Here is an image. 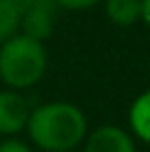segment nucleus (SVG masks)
<instances>
[{
	"label": "nucleus",
	"instance_id": "1",
	"mask_svg": "<svg viewBox=\"0 0 150 152\" xmlns=\"http://www.w3.org/2000/svg\"><path fill=\"white\" fill-rule=\"evenodd\" d=\"M24 130L40 152H64L84 143L89 134V119L80 106L58 99L31 108Z\"/></svg>",
	"mask_w": 150,
	"mask_h": 152
},
{
	"label": "nucleus",
	"instance_id": "2",
	"mask_svg": "<svg viewBox=\"0 0 150 152\" xmlns=\"http://www.w3.org/2000/svg\"><path fill=\"white\" fill-rule=\"evenodd\" d=\"M49 66L44 42L13 33L0 44V82L13 91H27L44 77Z\"/></svg>",
	"mask_w": 150,
	"mask_h": 152
},
{
	"label": "nucleus",
	"instance_id": "3",
	"mask_svg": "<svg viewBox=\"0 0 150 152\" xmlns=\"http://www.w3.org/2000/svg\"><path fill=\"white\" fill-rule=\"evenodd\" d=\"M31 108L22 91L2 88L0 91V137H15L27 128Z\"/></svg>",
	"mask_w": 150,
	"mask_h": 152
},
{
	"label": "nucleus",
	"instance_id": "4",
	"mask_svg": "<svg viewBox=\"0 0 150 152\" xmlns=\"http://www.w3.org/2000/svg\"><path fill=\"white\" fill-rule=\"evenodd\" d=\"M82 152H137V145L130 130L106 124L86 134Z\"/></svg>",
	"mask_w": 150,
	"mask_h": 152
},
{
	"label": "nucleus",
	"instance_id": "5",
	"mask_svg": "<svg viewBox=\"0 0 150 152\" xmlns=\"http://www.w3.org/2000/svg\"><path fill=\"white\" fill-rule=\"evenodd\" d=\"M55 0H33L31 9L20 18V33L35 38L40 42L49 40L55 27V11H58Z\"/></svg>",
	"mask_w": 150,
	"mask_h": 152
},
{
	"label": "nucleus",
	"instance_id": "6",
	"mask_svg": "<svg viewBox=\"0 0 150 152\" xmlns=\"http://www.w3.org/2000/svg\"><path fill=\"white\" fill-rule=\"evenodd\" d=\"M128 126L132 137L150 145V88L132 99L128 108Z\"/></svg>",
	"mask_w": 150,
	"mask_h": 152
},
{
	"label": "nucleus",
	"instance_id": "7",
	"mask_svg": "<svg viewBox=\"0 0 150 152\" xmlns=\"http://www.w3.org/2000/svg\"><path fill=\"white\" fill-rule=\"evenodd\" d=\"M106 18L117 27H132L141 22V0H104Z\"/></svg>",
	"mask_w": 150,
	"mask_h": 152
},
{
	"label": "nucleus",
	"instance_id": "8",
	"mask_svg": "<svg viewBox=\"0 0 150 152\" xmlns=\"http://www.w3.org/2000/svg\"><path fill=\"white\" fill-rule=\"evenodd\" d=\"M18 29H20V18L7 4V0H0V44L7 38H11L13 33H18Z\"/></svg>",
	"mask_w": 150,
	"mask_h": 152
},
{
	"label": "nucleus",
	"instance_id": "9",
	"mask_svg": "<svg viewBox=\"0 0 150 152\" xmlns=\"http://www.w3.org/2000/svg\"><path fill=\"white\" fill-rule=\"evenodd\" d=\"M0 152H33V148L22 139L15 137H4L0 141Z\"/></svg>",
	"mask_w": 150,
	"mask_h": 152
},
{
	"label": "nucleus",
	"instance_id": "10",
	"mask_svg": "<svg viewBox=\"0 0 150 152\" xmlns=\"http://www.w3.org/2000/svg\"><path fill=\"white\" fill-rule=\"evenodd\" d=\"M60 9H69V11H86V9L95 7V4L104 2V0H55Z\"/></svg>",
	"mask_w": 150,
	"mask_h": 152
},
{
	"label": "nucleus",
	"instance_id": "11",
	"mask_svg": "<svg viewBox=\"0 0 150 152\" xmlns=\"http://www.w3.org/2000/svg\"><path fill=\"white\" fill-rule=\"evenodd\" d=\"M7 4L13 9V11H15V15H18V18H22V15L31 9L33 0H7Z\"/></svg>",
	"mask_w": 150,
	"mask_h": 152
},
{
	"label": "nucleus",
	"instance_id": "12",
	"mask_svg": "<svg viewBox=\"0 0 150 152\" xmlns=\"http://www.w3.org/2000/svg\"><path fill=\"white\" fill-rule=\"evenodd\" d=\"M141 22L150 29V0H141Z\"/></svg>",
	"mask_w": 150,
	"mask_h": 152
},
{
	"label": "nucleus",
	"instance_id": "13",
	"mask_svg": "<svg viewBox=\"0 0 150 152\" xmlns=\"http://www.w3.org/2000/svg\"><path fill=\"white\" fill-rule=\"evenodd\" d=\"M64 152H73V150H64Z\"/></svg>",
	"mask_w": 150,
	"mask_h": 152
}]
</instances>
